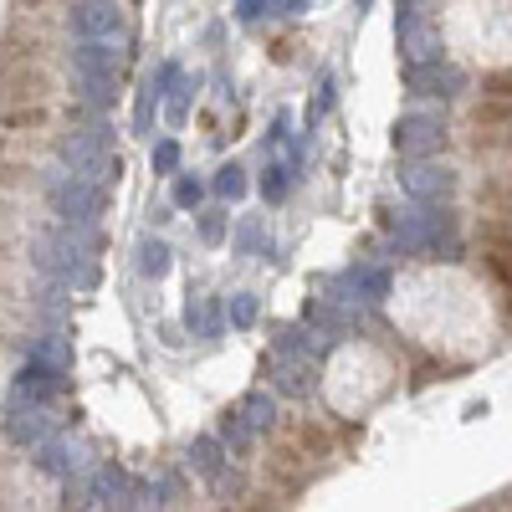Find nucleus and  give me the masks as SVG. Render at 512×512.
<instances>
[{"label": "nucleus", "mask_w": 512, "mask_h": 512, "mask_svg": "<svg viewBox=\"0 0 512 512\" xmlns=\"http://www.w3.org/2000/svg\"><path fill=\"white\" fill-rule=\"evenodd\" d=\"M57 431H62V420H57L52 405H26V410H11V420H6V436L16 446H31V451L47 446Z\"/></svg>", "instance_id": "nucleus-11"}, {"label": "nucleus", "mask_w": 512, "mask_h": 512, "mask_svg": "<svg viewBox=\"0 0 512 512\" xmlns=\"http://www.w3.org/2000/svg\"><path fill=\"white\" fill-rule=\"evenodd\" d=\"M466 88V72L451 67L446 57L436 62H405V93L415 98H456Z\"/></svg>", "instance_id": "nucleus-5"}, {"label": "nucleus", "mask_w": 512, "mask_h": 512, "mask_svg": "<svg viewBox=\"0 0 512 512\" xmlns=\"http://www.w3.org/2000/svg\"><path fill=\"white\" fill-rule=\"evenodd\" d=\"M31 359L47 364V369H57V374H67V369H72V338H62V333L31 338Z\"/></svg>", "instance_id": "nucleus-15"}, {"label": "nucleus", "mask_w": 512, "mask_h": 512, "mask_svg": "<svg viewBox=\"0 0 512 512\" xmlns=\"http://www.w3.org/2000/svg\"><path fill=\"white\" fill-rule=\"evenodd\" d=\"M52 210L62 221H72V226H98L103 221V185H93V180H82V175H52Z\"/></svg>", "instance_id": "nucleus-4"}, {"label": "nucleus", "mask_w": 512, "mask_h": 512, "mask_svg": "<svg viewBox=\"0 0 512 512\" xmlns=\"http://www.w3.org/2000/svg\"><path fill=\"white\" fill-rule=\"evenodd\" d=\"M272 379H277V395H287V400H308L318 390V369L308 354H277Z\"/></svg>", "instance_id": "nucleus-13"}, {"label": "nucleus", "mask_w": 512, "mask_h": 512, "mask_svg": "<svg viewBox=\"0 0 512 512\" xmlns=\"http://www.w3.org/2000/svg\"><path fill=\"white\" fill-rule=\"evenodd\" d=\"M72 31L77 36H103V41H128V21L118 11V0H77Z\"/></svg>", "instance_id": "nucleus-9"}, {"label": "nucleus", "mask_w": 512, "mask_h": 512, "mask_svg": "<svg viewBox=\"0 0 512 512\" xmlns=\"http://www.w3.org/2000/svg\"><path fill=\"white\" fill-rule=\"evenodd\" d=\"M57 390H62V374L31 359V364H26V369L16 374V384H11L6 415H11V410H26V405H52V395H57Z\"/></svg>", "instance_id": "nucleus-10"}, {"label": "nucleus", "mask_w": 512, "mask_h": 512, "mask_svg": "<svg viewBox=\"0 0 512 512\" xmlns=\"http://www.w3.org/2000/svg\"><path fill=\"white\" fill-rule=\"evenodd\" d=\"M93 251H98L93 226H72V221H62L57 231H41V236L31 241V262L47 272V277H62L67 287H93V282H98Z\"/></svg>", "instance_id": "nucleus-1"}, {"label": "nucleus", "mask_w": 512, "mask_h": 512, "mask_svg": "<svg viewBox=\"0 0 512 512\" xmlns=\"http://www.w3.org/2000/svg\"><path fill=\"white\" fill-rule=\"evenodd\" d=\"M395 241H400V251H415V256L420 251H456V226L446 210H436V200H415L395 226Z\"/></svg>", "instance_id": "nucleus-3"}, {"label": "nucleus", "mask_w": 512, "mask_h": 512, "mask_svg": "<svg viewBox=\"0 0 512 512\" xmlns=\"http://www.w3.org/2000/svg\"><path fill=\"white\" fill-rule=\"evenodd\" d=\"M287 190H292V164H272L262 175V200L277 205V200H287Z\"/></svg>", "instance_id": "nucleus-22"}, {"label": "nucleus", "mask_w": 512, "mask_h": 512, "mask_svg": "<svg viewBox=\"0 0 512 512\" xmlns=\"http://www.w3.org/2000/svg\"><path fill=\"white\" fill-rule=\"evenodd\" d=\"M164 497H169V477H159V482H134V507H164Z\"/></svg>", "instance_id": "nucleus-27"}, {"label": "nucleus", "mask_w": 512, "mask_h": 512, "mask_svg": "<svg viewBox=\"0 0 512 512\" xmlns=\"http://www.w3.org/2000/svg\"><path fill=\"white\" fill-rule=\"evenodd\" d=\"M328 108H333V77H323V82H318V98H313V123H318Z\"/></svg>", "instance_id": "nucleus-30"}, {"label": "nucleus", "mask_w": 512, "mask_h": 512, "mask_svg": "<svg viewBox=\"0 0 512 512\" xmlns=\"http://www.w3.org/2000/svg\"><path fill=\"white\" fill-rule=\"evenodd\" d=\"M123 62H128V41L77 36V47H72V77H118Z\"/></svg>", "instance_id": "nucleus-7"}, {"label": "nucleus", "mask_w": 512, "mask_h": 512, "mask_svg": "<svg viewBox=\"0 0 512 512\" xmlns=\"http://www.w3.org/2000/svg\"><path fill=\"white\" fill-rule=\"evenodd\" d=\"M169 200H175L180 210H200V200H205V185H200L195 175H180V180H175V190H169Z\"/></svg>", "instance_id": "nucleus-24"}, {"label": "nucleus", "mask_w": 512, "mask_h": 512, "mask_svg": "<svg viewBox=\"0 0 512 512\" xmlns=\"http://www.w3.org/2000/svg\"><path fill=\"white\" fill-rule=\"evenodd\" d=\"M282 11H287V16H303V11H308V0H282Z\"/></svg>", "instance_id": "nucleus-32"}, {"label": "nucleus", "mask_w": 512, "mask_h": 512, "mask_svg": "<svg viewBox=\"0 0 512 512\" xmlns=\"http://www.w3.org/2000/svg\"><path fill=\"white\" fill-rule=\"evenodd\" d=\"M400 185H405V195L410 200H446L451 190H456V175L446 164H431V159H410V169H400Z\"/></svg>", "instance_id": "nucleus-12"}, {"label": "nucleus", "mask_w": 512, "mask_h": 512, "mask_svg": "<svg viewBox=\"0 0 512 512\" xmlns=\"http://www.w3.org/2000/svg\"><path fill=\"white\" fill-rule=\"evenodd\" d=\"M354 6H359V11H364V6H369V0H354Z\"/></svg>", "instance_id": "nucleus-33"}, {"label": "nucleus", "mask_w": 512, "mask_h": 512, "mask_svg": "<svg viewBox=\"0 0 512 512\" xmlns=\"http://www.w3.org/2000/svg\"><path fill=\"white\" fill-rule=\"evenodd\" d=\"M185 323H190V333H200V338H216V333H221V308L210 303V297H190Z\"/></svg>", "instance_id": "nucleus-17"}, {"label": "nucleus", "mask_w": 512, "mask_h": 512, "mask_svg": "<svg viewBox=\"0 0 512 512\" xmlns=\"http://www.w3.org/2000/svg\"><path fill=\"white\" fill-rule=\"evenodd\" d=\"M57 159L62 169H72V175L93 180V185H108L118 180V154H113V134L103 123H88V128H72V134L57 144Z\"/></svg>", "instance_id": "nucleus-2"}, {"label": "nucleus", "mask_w": 512, "mask_h": 512, "mask_svg": "<svg viewBox=\"0 0 512 512\" xmlns=\"http://www.w3.org/2000/svg\"><path fill=\"white\" fill-rule=\"evenodd\" d=\"M256 318H262V297H256V292H236L231 297V303H226V323L231 328H256Z\"/></svg>", "instance_id": "nucleus-18"}, {"label": "nucleus", "mask_w": 512, "mask_h": 512, "mask_svg": "<svg viewBox=\"0 0 512 512\" xmlns=\"http://www.w3.org/2000/svg\"><path fill=\"white\" fill-rule=\"evenodd\" d=\"M441 144H446V128H441L436 113H405V118L395 123V149H400V159H431V154H441Z\"/></svg>", "instance_id": "nucleus-8"}, {"label": "nucleus", "mask_w": 512, "mask_h": 512, "mask_svg": "<svg viewBox=\"0 0 512 512\" xmlns=\"http://www.w3.org/2000/svg\"><path fill=\"white\" fill-rule=\"evenodd\" d=\"M256 246H262V221H241L236 226V256H251Z\"/></svg>", "instance_id": "nucleus-29"}, {"label": "nucleus", "mask_w": 512, "mask_h": 512, "mask_svg": "<svg viewBox=\"0 0 512 512\" xmlns=\"http://www.w3.org/2000/svg\"><path fill=\"white\" fill-rule=\"evenodd\" d=\"M113 88H118V77H77L82 103H93V108H108L113 103Z\"/></svg>", "instance_id": "nucleus-20"}, {"label": "nucleus", "mask_w": 512, "mask_h": 512, "mask_svg": "<svg viewBox=\"0 0 512 512\" xmlns=\"http://www.w3.org/2000/svg\"><path fill=\"white\" fill-rule=\"evenodd\" d=\"M180 169V144L175 139H159L154 144V175H175Z\"/></svg>", "instance_id": "nucleus-28"}, {"label": "nucleus", "mask_w": 512, "mask_h": 512, "mask_svg": "<svg viewBox=\"0 0 512 512\" xmlns=\"http://www.w3.org/2000/svg\"><path fill=\"white\" fill-rule=\"evenodd\" d=\"M195 216H200V241L205 246H221L226 241V216H221V210H195Z\"/></svg>", "instance_id": "nucleus-26"}, {"label": "nucleus", "mask_w": 512, "mask_h": 512, "mask_svg": "<svg viewBox=\"0 0 512 512\" xmlns=\"http://www.w3.org/2000/svg\"><path fill=\"white\" fill-rule=\"evenodd\" d=\"M395 31H400V52H405V62H436V57H446L436 26L420 16L415 0H405V6L395 11Z\"/></svg>", "instance_id": "nucleus-6"}, {"label": "nucleus", "mask_w": 512, "mask_h": 512, "mask_svg": "<svg viewBox=\"0 0 512 512\" xmlns=\"http://www.w3.org/2000/svg\"><path fill=\"white\" fill-rule=\"evenodd\" d=\"M241 415L251 420V431H267V425L277 420V400H272V395H251V400L241 405Z\"/></svg>", "instance_id": "nucleus-23"}, {"label": "nucleus", "mask_w": 512, "mask_h": 512, "mask_svg": "<svg viewBox=\"0 0 512 512\" xmlns=\"http://www.w3.org/2000/svg\"><path fill=\"white\" fill-rule=\"evenodd\" d=\"M134 267H139L144 277H154V282H159V277L169 272V246H164L159 236H144V241H139V251H134Z\"/></svg>", "instance_id": "nucleus-16"}, {"label": "nucleus", "mask_w": 512, "mask_h": 512, "mask_svg": "<svg viewBox=\"0 0 512 512\" xmlns=\"http://www.w3.org/2000/svg\"><path fill=\"white\" fill-rule=\"evenodd\" d=\"M190 472L195 477H205V482H216L221 472H226V441H216V436H200V441H190Z\"/></svg>", "instance_id": "nucleus-14"}, {"label": "nucleus", "mask_w": 512, "mask_h": 512, "mask_svg": "<svg viewBox=\"0 0 512 512\" xmlns=\"http://www.w3.org/2000/svg\"><path fill=\"white\" fill-rule=\"evenodd\" d=\"M251 436H256V431H251V420H246L241 410H236V415L221 425V441H226L231 451H246V446H251Z\"/></svg>", "instance_id": "nucleus-25"}, {"label": "nucleus", "mask_w": 512, "mask_h": 512, "mask_svg": "<svg viewBox=\"0 0 512 512\" xmlns=\"http://www.w3.org/2000/svg\"><path fill=\"white\" fill-rule=\"evenodd\" d=\"M164 118L169 123H185L190 118V82H169V88H164Z\"/></svg>", "instance_id": "nucleus-21"}, {"label": "nucleus", "mask_w": 512, "mask_h": 512, "mask_svg": "<svg viewBox=\"0 0 512 512\" xmlns=\"http://www.w3.org/2000/svg\"><path fill=\"white\" fill-rule=\"evenodd\" d=\"M210 190H216L221 200H241V195L251 190V180H246V169H241V164H221V169H216V180H210Z\"/></svg>", "instance_id": "nucleus-19"}, {"label": "nucleus", "mask_w": 512, "mask_h": 512, "mask_svg": "<svg viewBox=\"0 0 512 512\" xmlns=\"http://www.w3.org/2000/svg\"><path fill=\"white\" fill-rule=\"evenodd\" d=\"M262 11H267V0H241V6H236V16L251 26V21H262Z\"/></svg>", "instance_id": "nucleus-31"}]
</instances>
